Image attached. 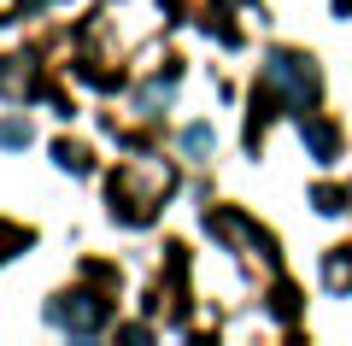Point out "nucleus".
<instances>
[{"instance_id":"8","label":"nucleus","mask_w":352,"mask_h":346,"mask_svg":"<svg viewBox=\"0 0 352 346\" xmlns=\"http://www.w3.org/2000/svg\"><path fill=\"white\" fill-rule=\"evenodd\" d=\"M0 147H30V124H0Z\"/></svg>"},{"instance_id":"9","label":"nucleus","mask_w":352,"mask_h":346,"mask_svg":"<svg viewBox=\"0 0 352 346\" xmlns=\"http://www.w3.org/2000/svg\"><path fill=\"white\" fill-rule=\"evenodd\" d=\"M317 211H340V194H335V188H317Z\"/></svg>"},{"instance_id":"5","label":"nucleus","mask_w":352,"mask_h":346,"mask_svg":"<svg viewBox=\"0 0 352 346\" xmlns=\"http://www.w3.org/2000/svg\"><path fill=\"white\" fill-rule=\"evenodd\" d=\"M170 94H176V71H170V76H159V83L141 94V118H153L159 106H170Z\"/></svg>"},{"instance_id":"4","label":"nucleus","mask_w":352,"mask_h":346,"mask_svg":"<svg viewBox=\"0 0 352 346\" xmlns=\"http://www.w3.org/2000/svg\"><path fill=\"white\" fill-rule=\"evenodd\" d=\"M323 276H329L335 294H346V288H352V252H329V259H323Z\"/></svg>"},{"instance_id":"3","label":"nucleus","mask_w":352,"mask_h":346,"mask_svg":"<svg viewBox=\"0 0 352 346\" xmlns=\"http://www.w3.org/2000/svg\"><path fill=\"white\" fill-rule=\"evenodd\" d=\"M300 136H305V147L317 153V164H329V159H335V129H329L323 118H300Z\"/></svg>"},{"instance_id":"6","label":"nucleus","mask_w":352,"mask_h":346,"mask_svg":"<svg viewBox=\"0 0 352 346\" xmlns=\"http://www.w3.org/2000/svg\"><path fill=\"white\" fill-rule=\"evenodd\" d=\"M182 153H188V159H206V153H212V129L188 124V129H182Z\"/></svg>"},{"instance_id":"10","label":"nucleus","mask_w":352,"mask_h":346,"mask_svg":"<svg viewBox=\"0 0 352 346\" xmlns=\"http://www.w3.org/2000/svg\"><path fill=\"white\" fill-rule=\"evenodd\" d=\"M24 6H41V0H24Z\"/></svg>"},{"instance_id":"2","label":"nucleus","mask_w":352,"mask_h":346,"mask_svg":"<svg viewBox=\"0 0 352 346\" xmlns=\"http://www.w3.org/2000/svg\"><path fill=\"white\" fill-rule=\"evenodd\" d=\"M47 323H53V329H71V334H94L106 323V299H94V294H59L47 305Z\"/></svg>"},{"instance_id":"1","label":"nucleus","mask_w":352,"mask_h":346,"mask_svg":"<svg viewBox=\"0 0 352 346\" xmlns=\"http://www.w3.org/2000/svg\"><path fill=\"white\" fill-rule=\"evenodd\" d=\"M264 100H276L288 111H305L317 100V65L300 53H270L264 59Z\"/></svg>"},{"instance_id":"7","label":"nucleus","mask_w":352,"mask_h":346,"mask_svg":"<svg viewBox=\"0 0 352 346\" xmlns=\"http://www.w3.org/2000/svg\"><path fill=\"white\" fill-rule=\"evenodd\" d=\"M53 159H59V171H71V176H82V171H88V159H82L76 147H53Z\"/></svg>"}]
</instances>
